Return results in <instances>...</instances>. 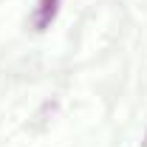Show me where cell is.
<instances>
[{"instance_id":"cell-1","label":"cell","mask_w":147,"mask_h":147,"mask_svg":"<svg viewBox=\"0 0 147 147\" xmlns=\"http://www.w3.org/2000/svg\"><path fill=\"white\" fill-rule=\"evenodd\" d=\"M54 17H57V0H40V6H37V11H34V26L42 31V28L51 26Z\"/></svg>"},{"instance_id":"cell-2","label":"cell","mask_w":147,"mask_h":147,"mask_svg":"<svg viewBox=\"0 0 147 147\" xmlns=\"http://www.w3.org/2000/svg\"><path fill=\"white\" fill-rule=\"evenodd\" d=\"M144 147H147V142H144Z\"/></svg>"}]
</instances>
